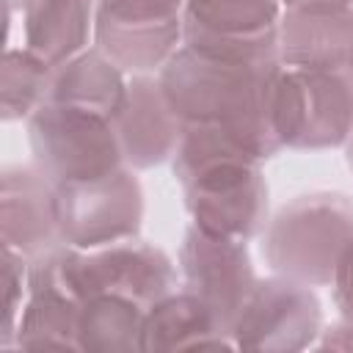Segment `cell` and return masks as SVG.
<instances>
[{"mask_svg":"<svg viewBox=\"0 0 353 353\" xmlns=\"http://www.w3.org/2000/svg\"><path fill=\"white\" fill-rule=\"evenodd\" d=\"M281 69L279 58L240 61L179 47L160 66L157 80L182 127H221L256 160H268L284 149L273 124V97Z\"/></svg>","mask_w":353,"mask_h":353,"instance_id":"cell-1","label":"cell"},{"mask_svg":"<svg viewBox=\"0 0 353 353\" xmlns=\"http://www.w3.org/2000/svg\"><path fill=\"white\" fill-rule=\"evenodd\" d=\"M174 174L193 223L210 234L248 240L268 221V185L259 163L234 135L212 124H185Z\"/></svg>","mask_w":353,"mask_h":353,"instance_id":"cell-2","label":"cell"},{"mask_svg":"<svg viewBox=\"0 0 353 353\" xmlns=\"http://www.w3.org/2000/svg\"><path fill=\"white\" fill-rule=\"evenodd\" d=\"M28 287H50L74 301L116 295L149 309L176 287L168 254L141 240H121L99 248L55 245L28 265Z\"/></svg>","mask_w":353,"mask_h":353,"instance_id":"cell-3","label":"cell"},{"mask_svg":"<svg viewBox=\"0 0 353 353\" xmlns=\"http://www.w3.org/2000/svg\"><path fill=\"white\" fill-rule=\"evenodd\" d=\"M353 245V201L317 190L292 199L265 226L262 256L276 276L301 284H331L342 254Z\"/></svg>","mask_w":353,"mask_h":353,"instance_id":"cell-4","label":"cell"},{"mask_svg":"<svg viewBox=\"0 0 353 353\" xmlns=\"http://www.w3.org/2000/svg\"><path fill=\"white\" fill-rule=\"evenodd\" d=\"M28 141L52 185L97 179L124 163L113 116L63 102H44L30 113Z\"/></svg>","mask_w":353,"mask_h":353,"instance_id":"cell-5","label":"cell"},{"mask_svg":"<svg viewBox=\"0 0 353 353\" xmlns=\"http://www.w3.org/2000/svg\"><path fill=\"white\" fill-rule=\"evenodd\" d=\"M281 146L331 149L353 132V72L281 69L273 97Z\"/></svg>","mask_w":353,"mask_h":353,"instance_id":"cell-6","label":"cell"},{"mask_svg":"<svg viewBox=\"0 0 353 353\" xmlns=\"http://www.w3.org/2000/svg\"><path fill=\"white\" fill-rule=\"evenodd\" d=\"M143 218V190L132 171L116 168L97 179L55 185V221L61 243L99 248L132 240Z\"/></svg>","mask_w":353,"mask_h":353,"instance_id":"cell-7","label":"cell"},{"mask_svg":"<svg viewBox=\"0 0 353 353\" xmlns=\"http://www.w3.org/2000/svg\"><path fill=\"white\" fill-rule=\"evenodd\" d=\"M94 39L121 72L160 69L179 47L185 0H94Z\"/></svg>","mask_w":353,"mask_h":353,"instance_id":"cell-8","label":"cell"},{"mask_svg":"<svg viewBox=\"0 0 353 353\" xmlns=\"http://www.w3.org/2000/svg\"><path fill=\"white\" fill-rule=\"evenodd\" d=\"M185 47L240 61L279 58V3L276 0H185Z\"/></svg>","mask_w":353,"mask_h":353,"instance_id":"cell-9","label":"cell"},{"mask_svg":"<svg viewBox=\"0 0 353 353\" xmlns=\"http://www.w3.org/2000/svg\"><path fill=\"white\" fill-rule=\"evenodd\" d=\"M179 270L185 276V290L204 301L221 331L232 336V328L259 281L245 240L210 234L193 223L179 245Z\"/></svg>","mask_w":353,"mask_h":353,"instance_id":"cell-10","label":"cell"},{"mask_svg":"<svg viewBox=\"0 0 353 353\" xmlns=\"http://www.w3.org/2000/svg\"><path fill=\"white\" fill-rule=\"evenodd\" d=\"M320 320V301L309 284L273 276L256 281L232 328V342L256 350H301L317 336Z\"/></svg>","mask_w":353,"mask_h":353,"instance_id":"cell-11","label":"cell"},{"mask_svg":"<svg viewBox=\"0 0 353 353\" xmlns=\"http://www.w3.org/2000/svg\"><path fill=\"white\" fill-rule=\"evenodd\" d=\"M124 163L132 168H152L174 157L182 121L171 110L160 80L138 74L127 83V94L113 116Z\"/></svg>","mask_w":353,"mask_h":353,"instance_id":"cell-12","label":"cell"},{"mask_svg":"<svg viewBox=\"0 0 353 353\" xmlns=\"http://www.w3.org/2000/svg\"><path fill=\"white\" fill-rule=\"evenodd\" d=\"M279 61L287 69L353 72V6L287 8L279 19Z\"/></svg>","mask_w":353,"mask_h":353,"instance_id":"cell-13","label":"cell"},{"mask_svg":"<svg viewBox=\"0 0 353 353\" xmlns=\"http://www.w3.org/2000/svg\"><path fill=\"white\" fill-rule=\"evenodd\" d=\"M0 207L3 248H11L25 259H36L39 254L61 245L55 185L39 165L6 168Z\"/></svg>","mask_w":353,"mask_h":353,"instance_id":"cell-14","label":"cell"},{"mask_svg":"<svg viewBox=\"0 0 353 353\" xmlns=\"http://www.w3.org/2000/svg\"><path fill=\"white\" fill-rule=\"evenodd\" d=\"M234 345L218 325L215 314L190 290L168 292L146 309L143 350H179V347H229Z\"/></svg>","mask_w":353,"mask_h":353,"instance_id":"cell-15","label":"cell"},{"mask_svg":"<svg viewBox=\"0 0 353 353\" xmlns=\"http://www.w3.org/2000/svg\"><path fill=\"white\" fill-rule=\"evenodd\" d=\"M94 0H28L25 47L50 66L83 52L91 25Z\"/></svg>","mask_w":353,"mask_h":353,"instance_id":"cell-16","label":"cell"},{"mask_svg":"<svg viewBox=\"0 0 353 353\" xmlns=\"http://www.w3.org/2000/svg\"><path fill=\"white\" fill-rule=\"evenodd\" d=\"M124 94L127 83L121 69L102 50H83L61 66H52L47 102H63L116 116Z\"/></svg>","mask_w":353,"mask_h":353,"instance_id":"cell-17","label":"cell"},{"mask_svg":"<svg viewBox=\"0 0 353 353\" xmlns=\"http://www.w3.org/2000/svg\"><path fill=\"white\" fill-rule=\"evenodd\" d=\"M80 301L50 290L28 287V303L17 320V347L80 350Z\"/></svg>","mask_w":353,"mask_h":353,"instance_id":"cell-18","label":"cell"},{"mask_svg":"<svg viewBox=\"0 0 353 353\" xmlns=\"http://www.w3.org/2000/svg\"><path fill=\"white\" fill-rule=\"evenodd\" d=\"M146 309L116 295H97L80 306V350H143Z\"/></svg>","mask_w":353,"mask_h":353,"instance_id":"cell-19","label":"cell"},{"mask_svg":"<svg viewBox=\"0 0 353 353\" xmlns=\"http://www.w3.org/2000/svg\"><path fill=\"white\" fill-rule=\"evenodd\" d=\"M52 66L33 55L28 47L8 50L3 61V119H30L47 102Z\"/></svg>","mask_w":353,"mask_h":353,"instance_id":"cell-20","label":"cell"},{"mask_svg":"<svg viewBox=\"0 0 353 353\" xmlns=\"http://www.w3.org/2000/svg\"><path fill=\"white\" fill-rule=\"evenodd\" d=\"M3 287H6V317H3V347H11V336L17 331V309H22V287H28L25 256L3 248Z\"/></svg>","mask_w":353,"mask_h":353,"instance_id":"cell-21","label":"cell"},{"mask_svg":"<svg viewBox=\"0 0 353 353\" xmlns=\"http://www.w3.org/2000/svg\"><path fill=\"white\" fill-rule=\"evenodd\" d=\"M331 287H334V303H336V309L342 312L345 320L353 323V245L342 254V259L336 265V273L331 279Z\"/></svg>","mask_w":353,"mask_h":353,"instance_id":"cell-22","label":"cell"},{"mask_svg":"<svg viewBox=\"0 0 353 353\" xmlns=\"http://www.w3.org/2000/svg\"><path fill=\"white\" fill-rule=\"evenodd\" d=\"M287 8H334V6H353V0H284Z\"/></svg>","mask_w":353,"mask_h":353,"instance_id":"cell-23","label":"cell"},{"mask_svg":"<svg viewBox=\"0 0 353 353\" xmlns=\"http://www.w3.org/2000/svg\"><path fill=\"white\" fill-rule=\"evenodd\" d=\"M25 6H28V0H6V14L17 11V8H25Z\"/></svg>","mask_w":353,"mask_h":353,"instance_id":"cell-24","label":"cell"},{"mask_svg":"<svg viewBox=\"0 0 353 353\" xmlns=\"http://www.w3.org/2000/svg\"><path fill=\"white\" fill-rule=\"evenodd\" d=\"M347 165L353 168V132H350V138H347Z\"/></svg>","mask_w":353,"mask_h":353,"instance_id":"cell-25","label":"cell"}]
</instances>
